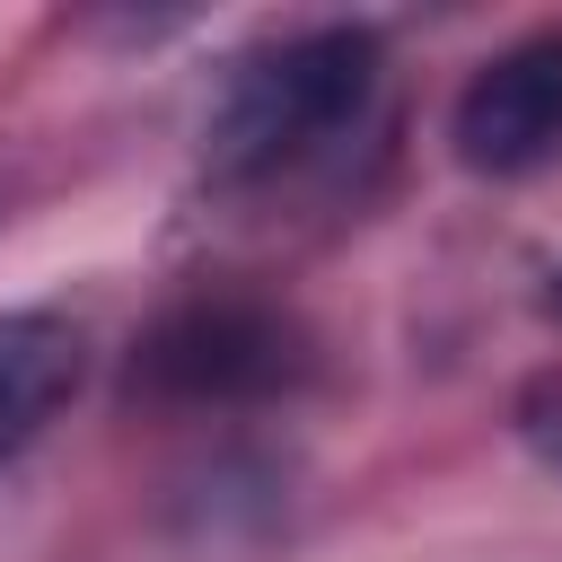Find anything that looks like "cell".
Segmentation results:
<instances>
[{
	"mask_svg": "<svg viewBox=\"0 0 562 562\" xmlns=\"http://www.w3.org/2000/svg\"><path fill=\"white\" fill-rule=\"evenodd\" d=\"M378 88H386V53L369 26H290L237 53L202 123L211 193H272L334 167L369 132Z\"/></svg>",
	"mask_w": 562,
	"mask_h": 562,
	"instance_id": "6da1fadb",
	"label": "cell"
},
{
	"mask_svg": "<svg viewBox=\"0 0 562 562\" xmlns=\"http://www.w3.org/2000/svg\"><path fill=\"white\" fill-rule=\"evenodd\" d=\"M299 378H307L299 316H281L272 299H246V290H202V299L167 307L132 351V386L158 404H184V413L263 404V395H290Z\"/></svg>",
	"mask_w": 562,
	"mask_h": 562,
	"instance_id": "7a4b0ae2",
	"label": "cell"
},
{
	"mask_svg": "<svg viewBox=\"0 0 562 562\" xmlns=\"http://www.w3.org/2000/svg\"><path fill=\"white\" fill-rule=\"evenodd\" d=\"M448 140H457V167L474 176L553 167L562 158V26H527L492 61H474L448 105Z\"/></svg>",
	"mask_w": 562,
	"mask_h": 562,
	"instance_id": "3957f363",
	"label": "cell"
},
{
	"mask_svg": "<svg viewBox=\"0 0 562 562\" xmlns=\"http://www.w3.org/2000/svg\"><path fill=\"white\" fill-rule=\"evenodd\" d=\"M79 325L53 307H0V474L53 430V413L79 395Z\"/></svg>",
	"mask_w": 562,
	"mask_h": 562,
	"instance_id": "277c9868",
	"label": "cell"
},
{
	"mask_svg": "<svg viewBox=\"0 0 562 562\" xmlns=\"http://www.w3.org/2000/svg\"><path fill=\"white\" fill-rule=\"evenodd\" d=\"M536 439H544V457H553V465H562V422H553V430H536Z\"/></svg>",
	"mask_w": 562,
	"mask_h": 562,
	"instance_id": "5b68a950",
	"label": "cell"
}]
</instances>
